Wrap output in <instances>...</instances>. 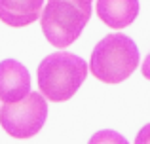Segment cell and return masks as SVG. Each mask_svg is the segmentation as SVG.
<instances>
[{
    "label": "cell",
    "mask_w": 150,
    "mask_h": 144,
    "mask_svg": "<svg viewBox=\"0 0 150 144\" xmlns=\"http://www.w3.org/2000/svg\"><path fill=\"white\" fill-rule=\"evenodd\" d=\"M38 87L51 103L72 99L88 78V63L69 51H55L38 65Z\"/></svg>",
    "instance_id": "cell-1"
},
{
    "label": "cell",
    "mask_w": 150,
    "mask_h": 144,
    "mask_svg": "<svg viewBox=\"0 0 150 144\" xmlns=\"http://www.w3.org/2000/svg\"><path fill=\"white\" fill-rule=\"evenodd\" d=\"M139 48L129 36L112 32L93 48L89 70L99 81L122 84L139 67Z\"/></svg>",
    "instance_id": "cell-2"
},
{
    "label": "cell",
    "mask_w": 150,
    "mask_h": 144,
    "mask_svg": "<svg viewBox=\"0 0 150 144\" xmlns=\"http://www.w3.org/2000/svg\"><path fill=\"white\" fill-rule=\"evenodd\" d=\"M93 0H48L40 15L46 40L55 48L74 44L91 17Z\"/></svg>",
    "instance_id": "cell-3"
},
{
    "label": "cell",
    "mask_w": 150,
    "mask_h": 144,
    "mask_svg": "<svg viewBox=\"0 0 150 144\" xmlns=\"http://www.w3.org/2000/svg\"><path fill=\"white\" fill-rule=\"evenodd\" d=\"M48 103L42 93H29L25 99L6 103L0 108V125L13 138H30L44 127Z\"/></svg>",
    "instance_id": "cell-4"
},
{
    "label": "cell",
    "mask_w": 150,
    "mask_h": 144,
    "mask_svg": "<svg viewBox=\"0 0 150 144\" xmlns=\"http://www.w3.org/2000/svg\"><path fill=\"white\" fill-rule=\"evenodd\" d=\"M30 93V74L23 63L15 59L0 61V99L15 103Z\"/></svg>",
    "instance_id": "cell-5"
},
{
    "label": "cell",
    "mask_w": 150,
    "mask_h": 144,
    "mask_svg": "<svg viewBox=\"0 0 150 144\" xmlns=\"http://www.w3.org/2000/svg\"><path fill=\"white\" fill-rule=\"evenodd\" d=\"M141 11L139 0H97V15L110 29H125Z\"/></svg>",
    "instance_id": "cell-6"
},
{
    "label": "cell",
    "mask_w": 150,
    "mask_h": 144,
    "mask_svg": "<svg viewBox=\"0 0 150 144\" xmlns=\"http://www.w3.org/2000/svg\"><path fill=\"white\" fill-rule=\"evenodd\" d=\"M44 11V0H0V19L8 27L21 29L34 23Z\"/></svg>",
    "instance_id": "cell-7"
},
{
    "label": "cell",
    "mask_w": 150,
    "mask_h": 144,
    "mask_svg": "<svg viewBox=\"0 0 150 144\" xmlns=\"http://www.w3.org/2000/svg\"><path fill=\"white\" fill-rule=\"evenodd\" d=\"M88 144H129V142L125 140V137H122L116 131L103 129V131L93 133V137L88 140Z\"/></svg>",
    "instance_id": "cell-8"
},
{
    "label": "cell",
    "mask_w": 150,
    "mask_h": 144,
    "mask_svg": "<svg viewBox=\"0 0 150 144\" xmlns=\"http://www.w3.org/2000/svg\"><path fill=\"white\" fill-rule=\"evenodd\" d=\"M135 144H150V123H146V125L137 133Z\"/></svg>",
    "instance_id": "cell-9"
},
{
    "label": "cell",
    "mask_w": 150,
    "mask_h": 144,
    "mask_svg": "<svg viewBox=\"0 0 150 144\" xmlns=\"http://www.w3.org/2000/svg\"><path fill=\"white\" fill-rule=\"evenodd\" d=\"M141 72H143V76L146 78V80H150V53L146 55V59H144L143 67H141Z\"/></svg>",
    "instance_id": "cell-10"
}]
</instances>
